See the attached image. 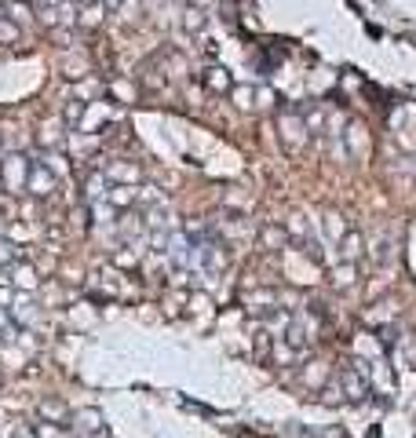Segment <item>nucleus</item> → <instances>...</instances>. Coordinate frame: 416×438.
<instances>
[{
  "mask_svg": "<svg viewBox=\"0 0 416 438\" xmlns=\"http://www.w3.org/2000/svg\"><path fill=\"white\" fill-rule=\"evenodd\" d=\"M30 169L33 164L26 158H8L0 161V183H4V190H11V194H19V190H26V183H30Z\"/></svg>",
  "mask_w": 416,
  "mask_h": 438,
  "instance_id": "nucleus-1",
  "label": "nucleus"
},
{
  "mask_svg": "<svg viewBox=\"0 0 416 438\" xmlns=\"http://www.w3.org/2000/svg\"><path fill=\"white\" fill-rule=\"evenodd\" d=\"M26 190H33L37 198H48L51 190H55V175H51L48 164H33L30 169V183H26Z\"/></svg>",
  "mask_w": 416,
  "mask_h": 438,
  "instance_id": "nucleus-2",
  "label": "nucleus"
},
{
  "mask_svg": "<svg viewBox=\"0 0 416 438\" xmlns=\"http://www.w3.org/2000/svg\"><path fill=\"white\" fill-rule=\"evenodd\" d=\"M281 135H285V143H289V150H300L303 146V121L292 117V113H285L281 117Z\"/></svg>",
  "mask_w": 416,
  "mask_h": 438,
  "instance_id": "nucleus-3",
  "label": "nucleus"
},
{
  "mask_svg": "<svg viewBox=\"0 0 416 438\" xmlns=\"http://www.w3.org/2000/svg\"><path fill=\"white\" fill-rule=\"evenodd\" d=\"M343 391H347V398H354V402H358V398H366V394H369V388L361 383V377H358V372H343Z\"/></svg>",
  "mask_w": 416,
  "mask_h": 438,
  "instance_id": "nucleus-4",
  "label": "nucleus"
},
{
  "mask_svg": "<svg viewBox=\"0 0 416 438\" xmlns=\"http://www.w3.org/2000/svg\"><path fill=\"white\" fill-rule=\"evenodd\" d=\"M358 256H361V234L347 230V234H343V263H354Z\"/></svg>",
  "mask_w": 416,
  "mask_h": 438,
  "instance_id": "nucleus-5",
  "label": "nucleus"
},
{
  "mask_svg": "<svg viewBox=\"0 0 416 438\" xmlns=\"http://www.w3.org/2000/svg\"><path fill=\"white\" fill-rule=\"evenodd\" d=\"M19 260H22V252L15 249V245L0 241V267H19Z\"/></svg>",
  "mask_w": 416,
  "mask_h": 438,
  "instance_id": "nucleus-6",
  "label": "nucleus"
},
{
  "mask_svg": "<svg viewBox=\"0 0 416 438\" xmlns=\"http://www.w3.org/2000/svg\"><path fill=\"white\" fill-rule=\"evenodd\" d=\"M325 230H329V238H336V241H340V238L347 234V223H343V216L329 212V216H325Z\"/></svg>",
  "mask_w": 416,
  "mask_h": 438,
  "instance_id": "nucleus-7",
  "label": "nucleus"
},
{
  "mask_svg": "<svg viewBox=\"0 0 416 438\" xmlns=\"http://www.w3.org/2000/svg\"><path fill=\"white\" fill-rule=\"evenodd\" d=\"M208 88H212V92H227L230 88V77H227V70H208Z\"/></svg>",
  "mask_w": 416,
  "mask_h": 438,
  "instance_id": "nucleus-8",
  "label": "nucleus"
},
{
  "mask_svg": "<svg viewBox=\"0 0 416 438\" xmlns=\"http://www.w3.org/2000/svg\"><path fill=\"white\" fill-rule=\"evenodd\" d=\"M139 169H132V164H110L106 169V179H135Z\"/></svg>",
  "mask_w": 416,
  "mask_h": 438,
  "instance_id": "nucleus-9",
  "label": "nucleus"
},
{
  "mask_svg": "<svg viewBox=\"0 0 416 438\" xmlns=\"http://www.w3.org/2000/svg\"><path fill=\"white\" fill-rule=\"evenodd\" d=\"M41 413H44V417H51L55 423H62V420H66V409H62L59 402H44V406H41Z\"/></svg>",
  "mask_w": 416,
  "mask_h": 438,
  "instance_id": "nucleus-10",
  "label": "nucleus"
},
{
  "mask_svg": "<svg viewBox=\"0 0 416 438\" xmlns=\"http://www.w3.org/2000/svg\"><path fill=\"white\" fill-rule=\"evenodd\" d=\"M81 117H84V102H81V99H73L70 106H66V124H77Z\"/></svg>",
  "mask_w": 416,
  "mask_h": 438,
  "instance_id": "nucleus-11",
  "label": "nucleus"
},
{
  "mask_svg": "<svg viewBox=\"0 0 416 438\" xmlns=\"http://www.w3.org/2000/svg\"><path fill=\"white\" fill-rule=\"evenodd\" d=\"M354 281V263H343V270H336V285H350Z\"/></svg>",
  "mask_w": 416,
  "mask_h": 438,
  "instance_id": "nucleus-12",
  "label": "nucleus"
},
{
  "mask_svg": "<svg viewBox=\"0 0 416 438\" xmlns=\"http://www.w3.org/2000/svg\"><path fill=\"white\" fill-rule=\"evenodd\" d=\"M406 351H409V358H413V365H416V336H406Z\"/></svg>",
  "mask_w": 416,
  "mask_h": 438,
  "instance_id": "nucleus-13",
  "label": "nucleus"
},
{
  "mask_svg": "<svg viewBox=\"0 0 416 438\" xmlns=\"http://www.w3.org/2000/svg\"><path fill=\"white\" fill-rule=\"evenodd\" d=\"M15 438H33L30 431H15Z\"/></svg>",
  "mask_w": 416,
  "mask_h": 438,
  "instance_id": "nucleus-14",
  "label": "nucleus"
}]
</instances>
